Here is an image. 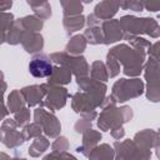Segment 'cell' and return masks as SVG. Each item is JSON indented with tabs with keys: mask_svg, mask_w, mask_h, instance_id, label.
Here are the masks:
<instances>
[{
	"mask_svg": "<svg viewBox=\"0 0 160 160\" xmlns=\"http://www.w3.org/2000/svg\"><path fill=\"white\" fill-rule=\"evenodd\" d=\"M29 71L35 78H46L52 72V66L46 59H34L29 64Z\"/></svg>",
	"mask_w": 160,
	"mask_h": 160,
	"instance_id": "1",
	"label": "cell"
}]
</instances>
